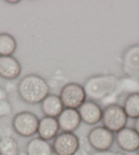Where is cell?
Here are the masks:
<instances>
[{"instance_id": "6da1fadb", "label": "cell", "mask_w": 139, "mask_h": 155, "mask_svg": "<svg viewBox=\"0 0 139 155\" xmlns=\"http://www.w3.org/2000/svg\"><path fill=\"white\" fill-rule=\"evenodd\" d=\"M17 92L24 102L36 105L41 103L50 94V87L43 77L36 74H28L18 81Z\"/></svg>"}, {"instance_id": "7a4b0ae2", "label": "cell", "mask_w": 139, "mask_h": 155, "mask_svg": "<svg viewBox=\"0 0 139 155\" xmlns=\"http://www.w3.org/2000/svg\"><path fill=\"white\" fill-rule=\"evenodd\" d=\"M119 78L113 74H97L89 77L84 84L87 98L93 101H104L117 97Z\"/></svg>"}, {"instance_id": "3957f363", "label": "cell", "mask_w": 139, "mask_h": 155, "mask_svg": "<svg viewBox=\"0 0 139 155\" xmlns=\"http://www.w3.org/2000/svg\"><path fill=\"white\" fill-rule=\"evenodd\" d=\"M128 121V117L123 107L119 104H109L103 109L101 120L102 126L113 133H117L126 127Z\"/></svg>"}, {"instance_id": "277c9868", "label": "cell", "mask_w": 139, "mask_h": 155, "mask_svg": "<svg viewBox=\"0 0 139 155\" xmlns=\"http://www.w3.org/2000/svg\"><path fill=\"white\" fill-rule=\"evenodd\" d=\"M39 118L31 111L18 112L13 117L12 126L14 131L23 137H31L37 134Z\"/></svg>"}, {"instance_id": "5b68a950", "label": "cell", "mask_w": 139, "mask_h": 155, "mask_svg": "<svg viewBox=\"0 0 139 155\" xmlns=\"http://www.w3.org/2000/svg\"><path fill=\"white\" fill-rule=\"evenodd\" d=\"M59 96L64 108L78 109L87 100L83 86L74 82L68 83L63 85Z\"/></svg>"}, {"instance_id": "8992f818", "label": "cell", "mask_w": 139, "mask_h": 155, "mask_svg": "<svg viewBox=\"0 0 139 155\" xmlns=\"http://www.w3.org/2000/svg\"><path fill=\"white\" fill-rule=\"evenodd\" d=\"M87 140L95 151L110 150L115 140V134L103 126L93 127L88 133Z\"/></svg>"}, {"instance_id": "52a82bcc", "label": "cell", "mask_w": 139, "mask_h": 155, "mask_svg": "<svg viewBox=\"0 0 139 155\" xmlns=\"http://www.w3.org/2000/svg\"><path fill=\"white\" fill-rule=\"evenodd\" d=\"M52 146L56 155H74L81 146V142L75 133L61 132L53 140Z\"/></svg>"}, {"instance_id": "ba28073f", "label": "cell", "mask_w": 139, "mask_h": 155, "mask_svg": "<svg viewBox=\"0 0 139 155\" xmlns=\"http://www.w3.org/2000/svg\"><path fill=\"white\" fill-rule=\"evenodd\" d=\"M117 146L126 152H134L139 148V134L134 128L125 127L116 133Z\"/></svg>"}, {"instance_id": "9c48e42d", "label": "cell", "mask_w": 139, "mask_h": 155, "mask_svg": "<svg viewBox=\"0 0 139 155\" xmlns=\"http://www.w3.org/2000/svg\"><path fill=\"white\" fill-rule=\"evenodd\" d=\"M82 122L87 125H95L101 122L103 109L99 104L92 100H86L78 109Z\"/></svg>"}, {"instance_id": "30bf717a", "label": "cell", "mask_w": 139, "mask_h": 155, "mask_svg": "<svg viewBox=\"0 0 139 155\" xmlns=\"http://www.w3.org/2000/svg\"><path fill=\"white\" fill-rule=\"evenodd\" d=\"M57 119L62 132L74 133L79 129L82 122L78 109H74L64 108Z\"/></svg>"}, {"instance_id": "8fae6325", "label": "cell", "mask_w": 139, "mask_h": 155, "mask_svg": "<svg viewBox=\"0 0 139 155\" xmlns=\"http://www.w3.org/2000/svg\"><path fill=\"white\" fill-rule=\"evenodd\" d=\"M22 67L14 56H0V77L8 81H12L20 77Z\"/></svg>"}, {"instance_id": "7c38bea8", "label": "cell", "mask_w": 139, "mask_h": 155, "mask_svg": "<svg viewBox=\"0 0 139 155\" xmlns=\"http://www.w3.org/2000/svg\"><path fill=\"white\" fill-rule=\"evenodd\" d=\"M122 64L124 71L129 76L139 74V44L132 45L125 51Z\"/></svg>"}, {"instance_id": "4fadbf2b", "label": "cell", "mask_w": 139, "mask_h": 155, "mask_svg": "<svg viewBox=\"0 0 139 155\" xmlns=\"http://www.w3.org/2000/svg\"><path fill=\"white\" fill-rule=\"evenodd\" d=\"M60 130V128L56 117L44 116L39 120L37 134L40 138L49 141L54 140L59 134Z\"/></svg>"}, {"instance_id": "5bb4252c", "label": "cell", "mask_w": 139, "mask_h": 155, "mask_svg": "<svg viewBox=\"0 0 139 155\" xmlns=\"http://www.w3.org/2000/svg\"><path fill=\"white\" fill-rule=\"evenodd\" d=\"M40 104L44 116L57 118L64 109L60 96L54 94H49Z\"/></svg>"}, {"instance_id": "9a60e30c", "label": "cell", "mask_w": 139, "mask_h": 155, "mask_svg": "<svg viewBox=\"0 0 139 155\" xmlns=\"http://www.w3.org/2000/svg\"><path fill=\"white\" fill-rule=\"evenodd\" d=\"M25 152L27 155H54L53 146L49 141L39 137L31 138L27 143Z\"/></svg>"}, {"instance_id": "2e32d148", "label": "cell", "mask_w": 139, "mask_h": 155, "mask_svg": "<svg viewBox=\"0 0 139 155\" xmlns=\"http://www.w3.org/2000/svg\"><path fill=\"white\" fill-rule=\"evenodd\" d=\"M122 107L128 118L133 120L138 118L139 117V92L128 94Z\"/></svg>"}, {"instance_id": "e0dca14e", "label": "cell", "mask_w": 139, "mask_h": 155, "mask_svg": "<svg viewBox=\"0 0 139 155\" xmlns=\"http://www.w3.org/2000/svg\"><path fill=\"white\" fill-rule=\"evenodd\" d=\"M17 42L15 37L8 33L0 34V56H10L15 53Z\"/></svg>"}, {"instance_id": "ac0fdd59", "label": "cell", "mask_w": 139, "mask_h": 155, "mask_svg": "<svg viewBox=\"0 0 139 155\" xmlns=\"http://www.w3.org/2000/svg\"><path fill=\"white\" fill-rule=\"evenodd\" d=\"M139 92V79L132 76H128L119 79L117 95L120 93H126L128 94Z\"/></svg>"}, {"instance_id": "d6986e66", "label": "cell", "mask_w": 139, "mask_h": 155, "mask_svg": "<svg viewBox=\"0 0 139 155\" xmlns=\"http://www.w3.org/2000/svg\"><path fill=\"white\" fill-rule=\"evenodd\" d=\"M19 147L17 140L12 136H4L0 138V154L18 155Z\"/></svg>"}, {"instance_id": "ffe728a7", "label": "cell", "mask_w": 139, "mask_h": 155, "mask_svg": "<svg viewBox=\"0 0 139 155\" xmlns=\"http://www.w3.org/2000/svg\"><path fill=\"white\" fill-rule=\"evenodd\" d=\"M12 112V106L8 99L0 101V120L8 116Z\"/></svg>"}, {"instance_id": "44dd1931", "label": "cell", "mask_w": 139, "mask_h": 155, "mask_svg": "<svg viewBox=\"0 0 139 155\" xmlns=\"http://www.w3.org/2000/svg\"><path fill=\"white\" fill-rule=\"evenodd\" d=\"M92 155H126V154L121 152L113 151V150H104V151H95V152H93Z\"/></svg>"}, {"instance_id": "7402d4cb", "label": "cell", "mask_w": 139, "mask_h": 155, "mask_svg": "<svg viewBox=\"0 0 139 155\" xmlns=\"http://www.w3.org/2000/svg\"><path fill=\"white\" fill-rule=\"evenodd\" d=\"M74 155H89V152L87 149L82 146H80V148L77 150V151L74 153Z\"/></svg>"}, {"instance_id": "603a6c76", "label": "cell", "mask_w": 139, "mask_h": 155, "mask_svg": "<svg viewBox=\"0 0 139 155\" xmlns=\"http://www.w3.org/2000/svg\"><path fill=\"white\" fill-rule=\"evenodd\" d=\"M8 99V92L5 88L0 87V101Z\"/></svg>"}, {"instance_id": "cb8c5ba5", "label": "cell", "mask_w": 139, "mask_h": 155, "mask_svg": "<svg viewBox=\"0 0 139 155\" xmlns=\"http://www.w3.org/2000/svg\"><path fill=\"white\" fill-rule=\"evenodd\" d=\"M134 129L139 134V117L138 118L134 120Z\"/></svg>"}, {"instance_id": "d4e9b609", "label": "cell", "mask_w": 139, "mask_h": 155, "mask_svg": "<svg viewBox=\"0 0 139 155\" xmlns=\"http://www.w3.org/2000/svg\"><path fill=\"white\" fill-rule=\"evenodd\" d=\"M6 3H8L9 4H17L20 3L21 1H5Z\"/></svg>"}, {"instance_id": "484cf974", "label": "cell", "mask_w": 139, "mask_h": 155, "mask_svg": "<svg viewBox=\"0 0 139 155\" xmlns=\"http://www.w3.org/2000/svg\"><path fill=\"white\" fill-rule=\"evenodd\" d=\"M18 155H27V154L26 152H20L19 154H18Z\"/></svg>"}, {"instance_id": "4316f807", "label": "cell", "mask_w": 139, "mask_h": 155, "mask_svg": "<svg viewBox=\"0 0 139 155\" xmlns=\"http://www.w3.org/2000/svg\"><path fill=\"white\" fill-rule=\"evenodd\" d=\"M136 154H137V155H139V148L137 150V151H136Z\"/></svg>"}, {"instance_id": "83f0119b", "label": "cell", "mask_w": 139, "mask_h": 155, "mask_svg": "<svg viewBox=\"0 0 139 155\" xmlns=\"http://www.w3.org/2000/svg\"><path fill=\"white\" fill-rule=\"evenodd\" d=\"M0 155H1V154H0Z\"/></svg>"}]
</instances>
